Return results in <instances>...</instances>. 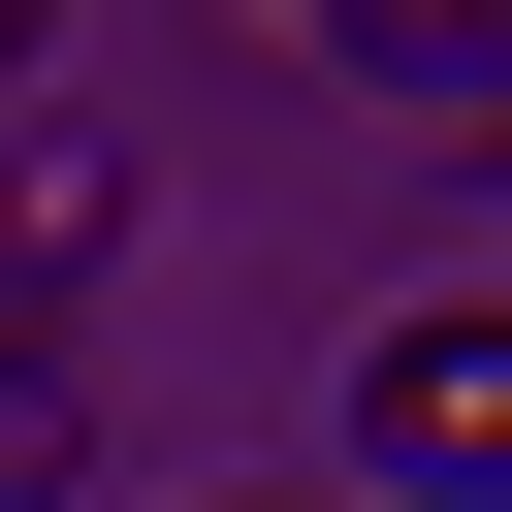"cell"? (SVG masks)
I'll return each instance as SVG.
<instances>
[{
	"instance_id": "6da1fadb",
	"label": "cell",
	"mask_w": 512,
	"mask_h": 512,
	"mask_svg": "<svg viewBox=\"0 0 512 512\" xmlns=\"http://www.w3.org/2000/svg\"><path fill=\"white\" fill-rule=\"evenodd\" d=\"M352 448H384V480H480V512H512V288H416V320L352 352Z\"/></svg>"
}]
</instances>
